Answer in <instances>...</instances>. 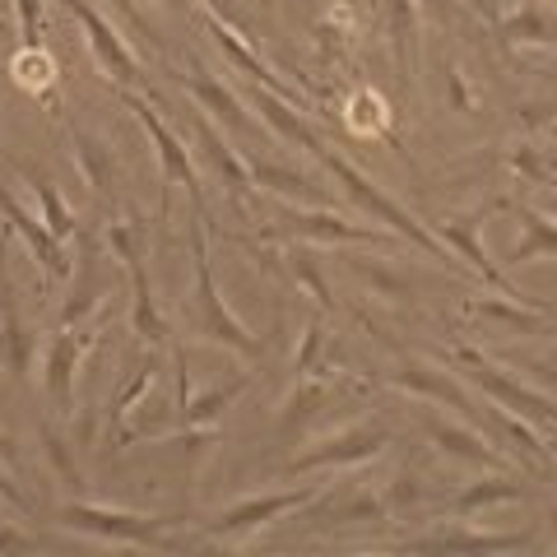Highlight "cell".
Instances as JSON below:
<instances>
[{
  "instance_id": "obj_30",
  "label": "cell",
  "mask_w": 557,
  "mask_h": 557,
  "mask_svg": "<svg viewBox=\"0 0 557 557\" xmlns=\"http://www.w3.org/2000/svg\"><path fill=\"white\" fill-rule=\"evenodd\" d=\"M251 177H256V186L278 190V196H317V186H311L307 177L284 172V168H270V163H251Z\"/></svg>"
},
{
  "instance_id": "obj_27",
  "label": "cell",
  "mask_w": 557,
  "mask_h": 557,
  "mask_svg": "<svg viewBox=\"0 0 557 557\" xmlns=\"http://www.w3.org/2000/svg\"><path fill=\"white\" fill-rule=\"evenodd\" d=\"M525 242L511 251V260H530V256H557V219L548 214H534V209H525Z\"/></svg>"
},
{
  "instance_id": "obj_38",
  "label": "cell",
  "mask_w": 557,
  "mask_h": 557,
  "mask_svg": "<svg viewBox=\"0 0 557 557\" xmlns=\"http://www.w3.org/2000/svg\"><path fill=\"white\" fill-rule=\"evenodd\" d=\"M418 5H423V14H432L437 24H446L450 10H456V0H418Z\"/></svg>"
},
{
  "instance_id": "obj_14",
  "label": "cell",
  "mask_w": 557,
  "mask_h": 557,
  "mask_svg": "<svg viewBox=\"0 0 557 557\" xmlns=\"http://www.w3.org/2000/svg\"><path fill=\"white\" fill-rule=\"evenodd\" d=\"M483 423H493V432H497V446L502 442H511V450L507 456H520V460H534V465H553V450H548V442L539 437V428L530 423V418H520L516 409H487L483 413Z\"/></svg>"
},
{
  "instance_id": "obj_15",
  "label": "cell",
  "mask_w": 557,
  "mask_h": 557,
  "mask_svg": "<svg viewBox=\"0 0 557 557\" xmlns=\"http://www.w3.org/2000/svg\"><path fill=\"white\" fill-rule=\"evenodd\" d=\"M205 28H209V33H214V42H219L223 51H228V61H233V65H242V70H247V75H251L256 84H265V89H270V94H288V98H293V89H288V84H284V79H278V75H274V70H270L265 61H260V57H256V47H251L247 38H237V28H228V24H223V14H214V10H205Z\"/></svg>"
},
{
  "instance_id": "obj_10",
  "label": "cell",
  "mask_w": 557,
  "mask_h": 557,
  "mask_svg": "<svg viewBox=\"0 0 557 557\" xmlns=\"http://www.w3.org/2000/svg\"><path fill=\"white\" fill-rule=\"evenodd\" d=\"M487 214H493V205L479 209V214H469V219H450L446 228H442V237L450 242V251H456V256L465 260V265L483 278L487 288H502V293H507V298H516V302H530V298H520V293H516L511 278H502V270H497L493 260H487V251H483L479 228H483V219H487ZM530 307H534V302H530Z\"/></svg>"
},
{
  "instance_id": "obj_33",
  "label": "cell",
  "mask_w": 557,
  "mask_h": 557,
  "mask_svg": "<svg viewBox=\"0 0 557 557\" xmlns=\"http://www.w3.org/2000/svg\"><path fill=\"white\" fill-rule=\"evenodd\" d=\"M79 163H84V177H89L98 190H112V172H108V159H102V149L94 153V145L89 139H79Z\"/></svg>"
},
{
  "instance_id": "obj_40",
  "label": "cell",
  "mask_w": 557,
  "mask_h": 557,
  "mask_svg": "<svg viewBox=\"0 0 557 557\" xmlns=\"http://www.w3.org/2000/svg\"><path fill=\"white\" fill-rule=\"evenodd\" d=\"M0 497H5V502H14V507H20V502H24V493H20V487H14L5 474H0Z\"/></svg>"
},
{
  "instance_id": "obj_4",
  "label": "cell",
  "mask_w": 557,
  "mask_h": 557,
  "mask_svg": "<svg viewBox=\"0 0 557 557\" xmlns=\"http://www.w3.org/2000/svg\"><path fill=\"white\" fill-rule=\"evenodd\" d=\"M391 446V432L381 423H362V428H339L335 437H325L317 446H307L302 456H293V474H307V469H348V465H368L381 450Z\"/></svg>"
},
{
  "instance_id": "obj_31",
  "label": "cell",
  "mask_w": 557,
  "mask_h": 557,
  "mask_svg": "<svg viewBox=\"0 0 557 557\" xmlns=\"http://www.w3.org/2000/svg\"><path fill=\"white\" fill-rule=\"evenodd\" d=\"M14 75H20V84H28L33 94H47L51 79H57V70H51V61L42 57V47H24L20 65H14Z\"/></svg>"
},
{
  "instance_id": "obj_5",
  "label": "cell",
  "mask_w": 557,
  "mask_h": 557,
  "mask_svg": "<svg viewBox=\"0 0 557 557\" xmlns=\"http://www.w3.org/2000/svg\"><path fill=\"white\" fill-rule=\"evenodd\" d=\"M65 5H70V14L79 20V28L89 33L98 65L108 70V75L121 84V89H131V84H139V61H135V51H131L126 42H121V33L108 24V14L94 10L89 0H65Z\"/></svg>"
},
{
  "instance_id": "obj_11",
  "label": "cell",
  "mask_w": 557,
  "mask_h": 557,
  "mask_svg": "<svg viewBox=\"0 0 557 557\" xmlns=\"http://www.w3.org/2000/svg\"><path fill=\"white\" fill-rule=\"evenodd\" d=\"M317 497V487L302 483V487H293V493H265V497H251V502H237L233 511H223L214 520V530L219 534H251L260 525H270V520L278 516H288V511H298L302 502Z\"/></svg>"
},
{
  "instance_id": "obj_26",
  "label": "cell",
  "mask_w": 557,
  "mask_h": 557,
  "mask_svg": "<svg viewBox=\"0 0 557 557\" xmlns=\"http://www.w3.org/2000/svg\"><path fill=\"white\" fill-rule=\"evenodd\" d=\"M33 190H38V205H42V223H47V233L57 237V242H65L70 233H75V214H70L65 196H61V190L51 186L47 177H38V172H33Z\"/></svg>"
},
{
  "instance_id": "obj_43",
  "label": "cell",
  "mask_w": 557,
  "mask_h": 557,
  "mask_svg": "<svg viewBox=\"0 0 557 557\" xmlns=\"http://www.w3.org/2000/svg\"><path fill=\"white\" fill-rule=\"evenodd\" d=\"M548 520H553V534H557V511H553V516H548Z\"/></svg>"
},
{
  "instance_id": "obj_7",
  "label": "cell",
  "mask_w": 557,
  "mask_h": 557,
  "mask_svg": "<svg viewBox=\"0 0 557 557\" xmlns=\"http://www.w3.org/2000/svg\"><path fill=\"white\" fill-rule=\"evenodd\" d=\"M121 98H126V108H131L139 121H145V131H149V139H153V149H159V163H163V172H168V182H182V186L190 190V205L200 209V177H196V168H190L186 145L168 131V121L159 116V108H153L149 98H139V94H121Z\"/></svg>"
},
{
  "instance_id": "obj_2",
  "label": "cell",
  "mask_w": 557,
  "mask_h": 557,
  "mask_svg": "<svg viewBox=\"0 0 557 557\" xmlns=\"http://www.w3.org/2000/svg\"><path fill=\"white\" fill-rule=\"evenodd\" d=\"M190 256H196V298H200V335L214 339L223 348H237L247 358L265 354V339H256L247 325L233 317V307L223 302V293L214 284V270H209V256H205V242H200V209L190 219Z\"/></svg>"
},
{
  "instance_id": "obj_8",
  "label": "cell",
  "mask_w": 557,
  "mask_h": 557,
  "mask_svg": "<svg viewBox=\"0 0 557 557\" xmlns=\"http://www.w3.org/2000/svg\"><path fill=\"white\" fill-rule=\"evenodd\" d=\"M428 442L442 450V456H456V460H469V465H479V469H507L511 456L502 446H493L483 437V428H460V423H450V418L442 413H428Z\"/></svg>"
},
{
  "instance_id": "obj_23",
  "label": "cell",
  "mask_w": 557,
  "mask_h": 557,
  "mask_svg": "<svg viewBox=\"0 0 557 557\" xmlns=\"http://www.w3.org/2000/svg\"><path fill=\"white\" fill-rule=\"evenodd\" d=\"M525 497V487H520L516 479H507V474H493V479H479V483H469L465 493L450 502V511H456L460 520H469V516H479L483 507H497V502H520Z\"/></svg>"
},
{
  "instance_id": "obj_13",
  "label": "cell",
  "mask_w": 557,
  "mask_h": 557,
  "mask_svg": "<svg viewBox=\"0 0 557 557\" xmlns=\"http://www.w3.org/2000/svg\"><path fill=\"white\" fill-rule=\"evenodd\" d=\"M278 223H284L288 233H298L302 242H381V233L372 228H358V223H348L339 214H302V209H278Z\"/></svg>"
},
{
  "instance_id": "obj_41",
  "label": "cell",
  "mask_w": 557,
  "mask_h": 557,
  "mask_svg": "<svg viewBox=\"0 0 557 557\" xmlns=\"http://www.w3.org/2000/svg\"><path fill=\"white\" fill-rule=\"evenodd\" d=\"M10 450H14V446H10V437H5V432H0V456H10Z\"/></svg>"
},
{
  "instance_id": "obj_17",
  "label": "cell",
  "mask_w": 557,
  "mask_h": 557,
  "mask_svg": "<svg viewBox=\"0 0 557 557\" xmlns=\"http://www.w3.org/2000/svg\"><path fill=\"white\" fill-rule=\"evenodd\" d=\"M0 354H5V368L20 376L33 368V335L14 311V284L5 278V270H0Z\"/></svg>"
},
{
  "instance_id": "obj_45",
  "label": "cell",
  "mask_w": 557,
  "mask_h": 557,
  "mask_svg": "<svg viewBox=\"0 0 557 557\" xmlns=\"http://www.w3.org/2000/svg\"><path fill=\"white\" fill-rule=\"evenodd\" d=\"M0 10H5V0H0Z\"/></svg>"
},
{
  "instance_id": "obj_12",
  "label": "cell",
  "mask_w": 557,
  "mask_h": 557,
  "mask_svg": "<svg viewBox=\"0 0 557 557\" xmlns=\"http://www.w3.org/2000/svg\"><path fill=\"white\" fill-rule=\"evenodd\" d=\"M84 348H89V335L75 325H65L47 348V391L61 413H70V405H75V368H79Z\"/></svg>"
},
{
  "instance_id": "obj_9",
  "label": "cell",
  "mask_w": 557,
  "mask_h": 557,
  "mask_svg": "<svg viewBox=\"0 0 557 557\" xmlns=\"http://www.w3.org/2000/svg\"><path fill=\"white\" fill-rule=\"evenodd\" d=\"M108 242H112V251L131 265V284H135V311H131V317H135V335L145 339V344H163V339H168V325L159 321V307H153V298H149L145 260H139V247H135L131 228H126V223H112V228H108Z\"/></svg>"
},
{
  "instance_id": "obj_22",
  "label": "cell",
  "mask_w": 557,
  "mask_h": 557,
  "mask_svg": "<svg viewBox=\"0 0 557 557\" xmlns=\"http://www.w3.org/2000/svg\"><path fill=\"white\" fill-rule=\"evenodd\" d=\"M418 14H423L418 0H391V42L405 79H413V61H418V24H423Z\"/></svg>"
},
{
  "instance_id": "obj_28",
  "label": "cell",
  "mask_w": 557,
  "mask_h": 557,
  "mask_svg": "<svg viewBox=\"0 0 557 557\" xmlns=\"http://www.w3.org/2000/svg\"><path fill=\"white\" fill-rule=\"evenodd\" d=\"M502 38L507 42H544V38H557V28L548 24V14H539V10H516L507 24H502Z\"/></svg>"
},
{
  "instance_id": "obj_25",
  "label": "cell",
  "mask_w": 557,
  "mask_h": 557,
  "mask_svg": "<svg viewBox=\"0 0 557 557\" xmlns=\"http://www.w3.org/2000/svg\"><path fill=\"white\" fill-rule=\"evenodd\" d=\"M242 391H247V376H233V381H223V386H214V391L200 395V399H186V405H182V423L190 432H200V423L209 428L223 413V405H233Z\"/></svg>"
},
{
  "instance_id": "obj_3",
  "label": "cell",
  "mask_w": 557,
  "mask_h": 557,
  "mask_svg": "<svg viewBox=\"0 0 557 557\" xmlns=\"http://www.w3.org/2000/svg\"><path fill=\"white\" fill-rule=\"evenodd\" d=\"M61 525L94 534V539H116V544H135V548H168V530L177 520L168 516H131V511H108V507H89V502H70L61 511Z\"/></svg>"
},
{
  "instance_id": "obj_35",
  "label": "cell",
  "mask_w": 557,
  "mask_h": 557,
  "mask_svg": "<svg viewBox=\"0 0 557 557\" xmlns=\"http://www.w3.org/2000/svg\"><path fill=\"white\" fill-rule=\"evenodd\" d=\"M474 311H479V317H497V321H511V325H520V330H530V335H534V330H544L539 321H525L530 311H516L511 302H497V298H483V302H474Z\"/></svg>"
},
{
  "instance_id": "obj_42",
  "label": "cell",
  "mask_w": 557,
  "mask_h": 557,
  "mask_svg": "<svg viewBox=\"0 0 557 557\" xmlns=\"http://www.w3.org/2000/svg\"><path fill=\"white\" fill-rule=\"evenodd\" d=\"M168 5H182V10H186V5H190V0H168Z\"/></svg>"
},
{
  "instance_id": "obj_1",
  "label": "cell",
  "mask_w": 557,
  "mask_h": 557,
  "mask_svg": "<svg viewBox=\"0 0 557 557\" xmlns=\"http://www.w3.org/2000/svg\"><path fill=\"white\" fill-rule=\"evenodd\" d=\"M317 159H325V163H330V172H335V177L344 182V190H348V196H354V205H362V209H368V214H376V219H386V223H391V233H399L405 242H413V247L432 251V256H437L446 270H469L465 260H460L456 251L446 247V242H437V237H432V233L423 228V223H418V219H413L409 209L399 205L395 196H386V190H381L376 182H368V177H362V172H358L354 163H348L344 153H335V149L325 145V149L317 153Z\"/></svg>"
},
{
  "instance_id": "obj_29",
  "label": "cell",
  "mask_w": 557,
  "mask_h": 557,
  "mask_svg": "<svg viewBox=\"0 0 557 557\" xmlns=\"http://www.w3.org/2000/svg\"><path fill=\"white\" fill-rule=\"evenodd\" d=\"M153 372H159V362H145V368L135 372V381H126V386L116 391V399H112V409H108V423L116 428V437H121V423H126V409L135 405V399H145V391L153 386Z\"/></svg>"
},
{
  "instance_id": "obj_39",
  "label": "cell",
  "mask_w": 557,
  "mask_h": 557,
  "mask_svg": "<svg viewBox=\"0 0 557 557\" xmlns=\"http://www.w3.org/2000/svg\"><path fill=\"white\" fill-rule=\"evenodd\" d=\"M112 5H116V10H121V14H126V20H131V24H135V28H139V33H145V38H153V28H149V24H145V20H139V10H135V5H131V0H112Z\"/></svg>"
},
{
  "instance_id": "obj_36",
  "label": "cell",
  "mask_w": 557,
  "mask_h": 557,
  "mask_svg": "<svg viewBox=\"0 0 557 557\" xmlns=\"http://www.w3.org/2000/svg\"><path fill=\"white\" fill-rule=\"evenodd\" d=\"M14 5H20L24 47H42V0H14Z\"/></svg>"
},
{
  "instance_id": "obj_37",
  "label": "cell",
  "mask_w": 557,
  "mask_h": 557,
  "mask_svg": "<svg viewBox=\"0 0 557 557\" xmlns=\"http://www.w3.org/2000/svg\"><path fill=\"white\" fill-rule=\"evenodd\" d=\"M358 270H362V274H372V284H376V288H386V293H409V288H405V284H399V278H395V274H391V270H381V265H372V260H362V265H358Z\"/></svg>"
},
{
  "instance_id": "obj_24",
  "label": "cell",
  "mask_w": 557,
  "mask_h": 557,
  "mask_svg": "<svg viewBox=\"0 0 557 557\" xmlns=\"http://www.w3.org/2000/svg\"><path fill=\"white\" fill-rule=\"evenodd\" d=\"M182 89L196 98V102H205V108L214 112L228 131H247V112H242V102L228 89H223L219 79H209V75H182Z\"/></svg>"
},
{
  "instance_id": "obj_18",
  "label": "cell",
  "mask_w": 557,
  "mask_h": 557,
  "mask_svg": "<svg viewBox=\"0 0 557 557\" xmlns=\"http://www.w3.org/2000/svg\"><path fill=\"white\" fill-rule=\"evenodd\" d=\"M534 530H516V534H474V530H446L437 534L432 544H409V553H516V548H530Z\"/></svg>"
},
{
  "instance_id": "obj_32",
  "label": "cell",
  "mask_w": 557,
  "mask_h": 557,
  "mask_svg": "<svg viewBox=\"0 0 557 557\" xmlns=\"http://www.w3.org/2000/svg\"><path fill=\"white\" fill-rule=\"evenodd\" d=\"M288 270L293 274H298L302 278V288H311V293H317V302L330 311V307H335V298H330V284H325V278H321V270L317 265H311V256L307 251H293L288 256Z\"/></svg>"
},
{
  "instance_id": "obj_19",
  "label": "cell",
  "mask_w": 557,
  "mask_h": 557,
  "mask_svg": "<svg viewBox=\"0 0 557 557\" xmlns=\"http://www.w3.org/2000/svg\"><path fill=\"white\" fill-rule=\"evenodd\" d=\"M251 108L270 121V131H278L284 139H293L298 149H307V153H321V149H325V139H321L317 131H311L307 121H302L298 112H293V108H284V102H278V98L265 89V84H256V89H251Z\"/></svg>"
},
{
  "instance_id": "obj_34",
  "label": "cell",
  "mask_w": 557,
  "mask_h": 557,
  "mask_svg": "<svg viewBox=\"0 0 557 557\" xmlns=\"http://www.w3.org/2000/svg\"><path fill=\"white\" fill-rule=\"evenodd\" d=\"M321 348H325V325L311 321L307 325V339L298 348V376H311V368H321Z\"/></svg>"
},
{
  "instance_id": "obj_44",
  "label": "cell",
  "mask_w": 557,
  "mask_h": 557,
  "mask_svg": "<svg viewBox=\"0 0 557 557\" xmlns=\"http://www.w3.org/2000/svg\"><path fill=\"white\" fill-rule=\"evenodd\" d=\"M553 214H557V200H553Z\"/></svg>"
},
{
  "instance_id": "obj_20",
  "label": "cell",
  "mask_w": 557,
  "mask_h": 557,
  "mask_svg": "<svg viewBox=\"0 0 557 557\" xmlns=\"http://www.w3.org/2000/svg\"><path fill=\"white\" fill-rule=\"evenodd\" d=\"M196 135H200V145H205V159L209 168H219V177L228 182L233 190H242V196H251L256 190V177H251V163H242L233 145L223 139V131L214 126V121H196Z\"/></svg>"
},
{
  "instance_id": "obj_16",
  "label": "cell",
  "mask_w": 557,
  "mask_h": 557,
  "mask_svg": "<svg viewBox=\"0 0 557 557\" xmlns=\"http://www.w3.org/2000/svg\"><path fill=\"white\" fill-rule=\"evenodd\" d=\"M0 214L10 219V228H20L24 233V242H28V251L38 256V265L47 270V274H65V256H61V242L47 233V223H33L20 205H14V196H10V186H5V177H0Z\"/></svg>"
},
{
  "instance_id": "obj_21",
  "label": "cell",
  "mask_w": 557,
  "mask_h": 557,
  "mask_svg": "<svg viewBox=\"0 0 557 557\" xmlns=\"http://www.w3.org/2000/svg\"><path fill=\"white\" fill-rule=\"evenodd\" d=\"M395 386L399 391H409V395H428V399H442V405L450 413H460L469 418V423H479V409L469 405V395L456 391V381H446L442 372H428V368H405V372H395Z\"/></svg>"
},
{
  "instance_id": "obj_6",
  "label": "cell",
  "mask_w": 557,
  "mask_h": 557,
  "mask_svg": "<svg viewBox=\"0 0 557 557\" xmlns=\"http://www.w3.org/2000/svg\"><path fill=\"white\" fill-rule=\"evenodd\" d=\"M469 381H474V391L502 399V405L516 409L520 418H530L534 428H557V399L539 395V391H530V386H520L516 376L497 372V368H487L483 358H479V362H469Z\"/></svg>"
}]
</instances>
